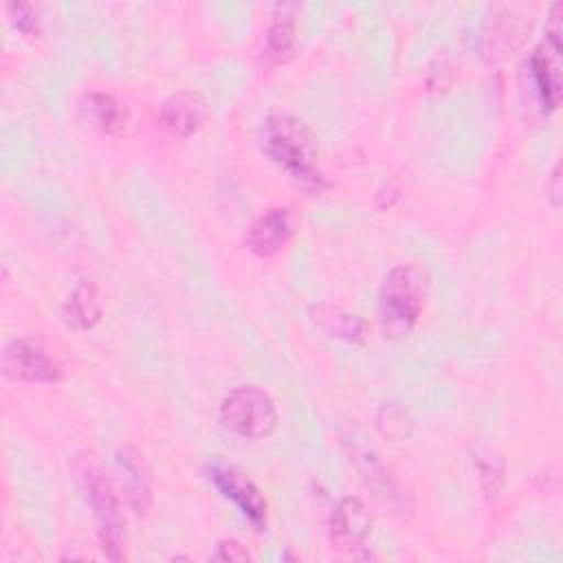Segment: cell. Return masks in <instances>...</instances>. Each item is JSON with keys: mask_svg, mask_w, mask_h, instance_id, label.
Here are the masks:
<instances>
[{"mask_svg": "<svg viewBox=\"0 0 563 563\" xmlns=\"http://www.w3.org/2000/svg\"><path fill=\"white\" fill-rule=\"evenodd\" d=\"M264 154L277 163L310 196L328 187L323 172L317 165V141L310 128L292 114H271L260 130Z\"/></svg>", "mask_w": 563, "mask_h": 563, "instance_id": "cell-1", "label": "cell"}, {"mask_svg": "<svg viewBox=\"0 0 563 563\" xmlns=\"http://www.w3.org/2000/svg\"><path fill=\"white\" fill-rule=\"evenodd\" d=\"M70 475L86 504L92 508L99 523L101 552L119 561L123 559V508L119 490L106 471L103 462L92 451H81L70 460Z\"/></svg>", "mask_w": 563, "mask_h": 563, "instance_id": "cell-2", "label": "cell"}, {"mask_svg": "<svg viewBox=\"0 0 563 563\" xmlns=\"http://www.w3.org/2000/svg\"><path fill=\"white\" fill-rule=\"evenodd\" d=\"M429 295V273L416 262L394 266L378 290V319L385 336H407L418 323Z\"/></svg>", "mask_w": 563, "mask_h": 563, "instance_id": "cell-3", "label": "cell"}, {"mask_svg": "<svg viewBox=\"0 0 563 563\" xmlns=\"http://www.w3.org/2000/svg\"><path fill=\"white\" fill-rule=\"evenodd\" d=\"M218 418L227 431L246 440L268 438L279 420L273 398L255 385L231 389L220 402Z\"/></svg>", "mask_w": 563, "mask_h": 563, "instance_id": "cell-4", "label": "cell"}, {"mask_svg": "<svg viewBox=\"0 0 563 563\" xmlns=\"http://www.w3.org/2000/svg\"><path fill=\"white\" fill-rule=\"evenodd\" d=\"M561 4H552L545 37L530 57V75L543 106V112L556 110L561 101Z\"/></svg>", "mask_w": 563, "mask_h": 563, "instance_id": "cell-5", "label": "cell"}, {"mask_svg": "<svg viewBox=\"0 0 563 563\" xmlns=\"http://www.w3.org/2000/svg\"><path fill=\"white\" fill-rule=\"evenodd\" d=\"M4 376L22 383H57L64 376L62 363L35 339H13L2 350Z\"/></svg>", "mask_w": 563, "mask_h": 563, "instance_id": "cell-6", "label": "cell"}, {"mask_svg": "<svg viewBox=\"0 0 563 563\" xmlns=\"http://www.w3.org/2000/svg\"><path fill=\"white\" fill-rule=\"evenodd\" d=\"M207 477L220 490V495L231 499L257 530L266 526V499L242 471L231 464L209 462Z\"/></svg>", "mask_w": 563, "mask_h": 563, "instance_id": "cell-7", "label": "cell"}, {"mask_svg": "<svg viewBox=\"0 0 563 563\" xmlns=\"http://www.w3.org/2000/svg\"><path fill=\"white\" fill-rule=\"evenodd\" d=\"M372 530V515L358 497H341L328 519L330 543L339 552H358Z\"/></svg>", "mask_w": 563, "mask_h": 563, "instance_id": "cell-8", "label": "cell"}, {"mask_svg": "<svg viewBox=\"0 0 563 563\" xmlns=\"http://www.w3.org/2000/svg\"><path fill=\"white\" fill-rule=\"evenodd\" d=\"M209 119V103L200 92L180 90L158 108V128L172 139H189Z\"/></svg>", "mask_w": 563, "mask_h": 563, "instance_id": "cell-9", "label": "cell"}, {"mask_svg": "<svg viewBox=\"0 0 563 563\" xmlns=\"http://www.w3.org/2000/svg\"><path fill=\"white\" fill-rule=\"evenodd\" d=\"M295 233V216L288 207H273L260 213L246 229L244 244L257 257L279 253Z\"/></svg>", "mask_w": 563, "mask_h": 563, "instance_id": "cell-10", "label": "cell"}, {"mask_svg": "<svg viewBox=\"0 0 563 563\" xmlns=\"http://www.w3.org/2000/svg\"><path fill=\"white\" fill-rule=\"evenodd\" d=\"M295 4H277L260 51V64L271 68L284 64L295 51Z\"/></svg>", "mask_w": 563, "mask_h": 563, "instance_id": "cell-11", "label": "cell"}, {"mask_svg": "<svg viewBox=\"0 0 563 563\" xmlns=\"http://www.w3.org/2000/svg\"><path fill=\"white\" fill-rule=\"evenodd\" d=\"M350 460L356 464V471L361 473L365 484L376 490V495H380L389 506L398 510L407 508L405 493H398V482L389 475V471L385 468V464L380 462L372 446L354 442L350 449Z\"/></svg>", "mask_w": 563, "mask_h": 563, "instance_id": "cell-12", "label": "cell"}, {"mask_svg": "<svg viewBox=\"0 0 563 563\" xmlns=\"http://www.w3.org/2000/svg\"><path fill=\"white\" fill-rule=\"evenodd\" d=\"M310 323L321 330L330 339H339L345 343H363L365 341V321L334 303H314L308 310Z\"/></svg>", "mask_w": 563, "mask_h": 563, "instance_id": "cell-13", "label": "cell"}, {"mask_svg": "<svg viewBox=\"0 0 563 563\" xmlns=\"http://www.w3.org/2000/svg\"><path fill=\"white\" fill-rule=\"evenodd\" d=\"M523 26L519 18H512L508 11H495L479 31V53L488 62H497L506 57L521 40Z\"/></svg>", "mask_w": 563, "mask_h": 563, "instance_id": "cell-14", "label": "cell"}, {"mask_svg": "<svg viewBox=\"0 0 563 563\" xmlns=\"http://www.w3.org/2000/svg\"><path fill=\"white\" fill-rule=\"evenodd\" d=\"M79 108H81L84 117L101 132H106L110 136L128 134V128L132 123L130 110L121 101H117L110 92L92 90V92L84 95Z\"/></svg>", "mask_w": 563, "mask_h": 563, "instance_id": "cell-15", "label": "cell"}, {"mask_svg": "<svg viewBox=\"0 0 563 563\" xmlns=\"http://www.w3.org/2000/svg\"><path fill=\"white\" fill-rule=\"evenodd\" d=\"M101 297L92 282L81 279L62 303V321L73 330H90L101 319Z\"/></svg>", "mask_w": 563, "mask_h": 563, "instance_id": "cell-16", "label": "cell"}, {"mask_svg": "<svg viewBox=\"0 0 563 563\" xmlns=\"http://www.w3.org/2000/svg\"><path fill=\"white\" fill-rule=\"evenodd\" d=\"M117 464L121 471V482H123V490L128 501L132 504L134 512L141 515L150 508L152 504V488H150V479L145 475L143 468V460L139 455V451L125 446L117 453Z\"/></svg>", "mask_w": 563, "mask_h": 563, "instance_id": "cell-17", "label": "cell"}, {"mask_svg": "<svg viewBox=\"0 0 563 563\" xmlns=\"http://www.w3.org/2000/svg\"><path fill=\"white\" fill-rule=\"evenodd\" d=\"M473 466L477 473V482L488 499L499 497L506 482V462L504 457L488 444H477L473 449Z\"/></svg>", "mask_w": 563, "mask_h": 563, "instance_id": "cell-18", "label": "cell"}, {"mask_svg": "<svg viewBox=\"0 0 563 563\" xmlns=\"http://www.w3.org/2000/svg\"><path fill=\"white\" fill-rule=\"evenodd\" d=\"M9 18L13 20V24L24 31V33H33L37 29V13L33 9V4L26 2H11L7 4Z\"/></svg>", "mask_w": 563, "mask_h": 563, "instance_id": "cell-19", "label": "cell"}, {"mask_svg": "<svg viewBox=\"0 0 563 563\" xmlns=\"http://www.w3.org/2000/svg\"><path fill=\"white\" fill-rule=\"evenodd\" d=\"M249 550L235 541V539H222L218 541L216 545V552H213V559L216 561H249Z\"/></svg>", "mask_w": 563, "mask_h": 563, "instance_id": "cell-20", "label": "cell"}, {"mask_svg": "<svg viewBox=\"0 0 563 563\" xmlns=\"http://www.w3.org/2000/svg\"><path fill=\"white\" fill-rule=\"evenodd\" d=\"M561 189H563L561 187V167L554 165V169H552V174H550V178L545 183V191H548V196L552 200V207L561 205Z\"/></svg>", "mask_w": 563, "mask_h": 563, "instance_id": "cell-21", "label": "cell"}]
</instances>
